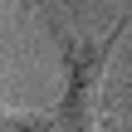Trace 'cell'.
<instances>
[{
  "instance_id": "6da1fadb",
  "label": "cell",
  "mask_w": 132,
  "mask_h": 132,
  "mask_svg": "<svg viewBox=\"0 0 132 132\" xmlns=\"http://www.w3.org/2000/svg\"><path fill=\"white\" fill-rule=\"evenodd\" d=\"M132 29V15H122L113 29L103 34H59L64 49V93L54 103V118L64 132H103V78L108 64L122 44V34Z\"/></svg>"
},
{
  "instance_id": "7a4b0ae2",
  "label": "cell",
  "mask_w": 132,
  "mask_h": 132,
  "mask_svg": "<svg viewBox=\"0 0 132 132\" xmlns=\"http://www.w3.org/2000/svg\"><path fill=\"white\" fill-rule=\"evenodd\" d=\"M108 10H113V0H64V15L78 24V34H88L93 24H103Z\"/></svg>"
},
{
  "instance_id": "3957f363",
  "label": "cell",
  "mask_w": 132,
  "mask_h": 132,
  "mask_svg": "<svg viewBox=\"0 0 132 132\" xmlns=\"http://www.w3.org/2000/svg\"><path fill=\"white\" fill-rule=\"evenodd\" d=\"M0 132H64L54 113H0Z\"/></svg>"
},
{
  "instance_id": "277c9868",
  "label": "cell",
  "mask_w": 132,
  "mask_h": 132,
  "mask_svg": "<svg viewBox=\"0 0 132 132\" xmlns=\"http://www.w3.org/2000/svg\"><path fill=\"white\" fill-rule=\"evenodd\" d=\"M39 5H49V0H39Z\"/></svg>"
}]
</instances>
